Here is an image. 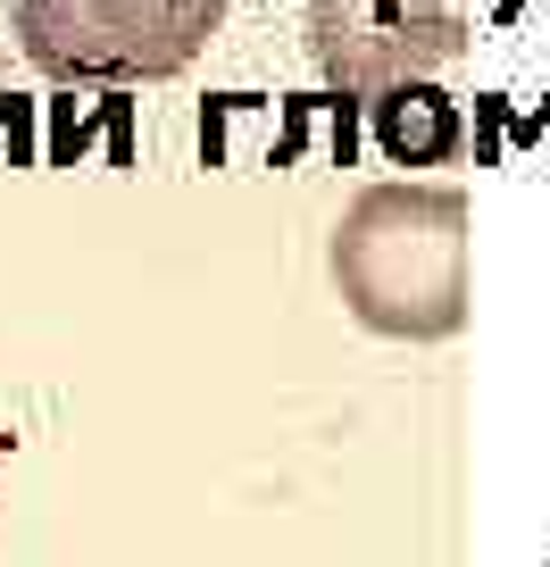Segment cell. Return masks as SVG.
Listing matches in <instances>:
<instances>
[{"mask_svg":"<svg viewBox=\"0 0 550 567\" xmlns=\"http://www.w3.org/2000/svg\"><path fill=\"white\" fill-rule=\"evenodd\" d=\"M334 284L351 318L392 342H450L476 301V234L450 184H375L334 226Z\"/></svg>","mask_w":550,"mask_h":567,"instance_id":"1","label":"cell"},{"mask_svg":"<svg viewBox=\"0 0 550 567\" xmlns=\"http://www.w3.org/2000/svg\"><path fill=\"white\" fill-rule=\"evenodd\" d=\"M226 0H18V42L68 84H159L193 68Z\"/></svg>","mask_w":550,"mask_h":567,"instance_id":"2","label":"cell"},{"mask_svg":"<svg viewBox=\"0 0 550 567\" xmlns=\"http://www.w3.org/2000/svg\"><path fill=\"white\" fill-rule=\"evenodd\" d=\"M467 51V0H318L309 59L342 92H401Z\"/></svg>","mask_w":550,"mask_h":567,"instance_id":"3","label":"cell"},{"mask_svg":"<svg viewBox=\"0 0 550 567\" xmlns=\"http://www.w3.org/2000/svg\"><path fill=\"white\" fill-rule=\"evenodd\" d=\"M375 142H384L401 167H434V159H459L467 151V117L426 84H401V92H375Z\"/></svg>","mask_w":550,"mask_h":567,"instance_id":"4","label":"cell"}]
</instances>
